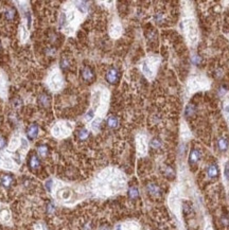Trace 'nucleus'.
<instances>
[{
  "instance_id": "obj_17",
  "label": "nucleus",
  "mask_w": 229,
  "mask_h": 230,
  "mask_svg": "<svg viewBox=\"0 0 229 230\" xmlns=\"http://www.w3.org/2000/svg\"><path fill=\"white\" fill-rule=\"evenodd\" d=\"M39 103L40 105H43V106H48L49 105V98L47 94H42V96H39Z\"/></svg>"
},
{
  "instance_id": "obj_16",
  "label": "nucleus",
  "mask_w": 229,
  "mask_h": 230,
  "mask_svg": "<svg viewBox=\"0 0 229 230\" xmlns=\"http://www.w3.org/2000/svg\"><path fill=\"white\" fill-rule=\"evenodd\" d=\"M196 111V108H195V106L194 105H192V104H189L188 105L187 107H186V116H193L194 115V113Z\"/></svg>"
},
{
  "instance_id": "obj_18",
  "label": "nucleus",
  "mask_w": 229,
  "mask_h": 230,
  "mask_svg": "<svg viewBox=\"0 0 229 230\" xmlns=\"http://www.w3.org/2000/svg\"><path fill=\"white\" fill-rule=\"evenodd\" d=\"M5 17H6V19H9V20H13V19H14V17H15V11H14V8H8V10H6V12H5Z\"/></svg>"
},
{
  "instance_id": "obj_23",
  "label": "nucleus",
  "mask_w": 229,
  "mask_h": 230,
  "mask_svg": "<svg viewBox=\"0 0 229 230\" xmlns=\"http://www.w3.org/2000/svg\"><path fill=\"white\" fill-rule=\"evenodd\" d=\"M0 218H2V220L4 221H8L9 218H10V212L8 211V210H2L1 212H0Z\"/></svg>"
},
{
  "instance_id": "obj_4",
  "label": "nucleus",
  "mask_w": 229,
  "mask_h": 230,
  "mask_svg": "<svg viewBox=\"0 0 229 230\" xmlns=\"http://www.w3.org/2000/svg\"><path fill=\"white\" fill-rule=\"evenodd\" d=\"M38 133H39V128L37 124H31L27 130V136L30 140H33L38 136Z\"/></svg>"
},
{
  "instance_id": "obj_26",
  "label": "nucleus",
  "mask_w": 229,
  "mask_h": 230,
  "mask_svg": "<svg viewBox=\"0 0 229 230\" xmlns=\"http://www.w3.org/2000/svg\"><path fill=\"white\" fill-rule=\"evenodd\" d=\"M222 224L224 226H229V216L228 215H225L222 218Z\"/></svg>"
},
{
  "instance_id": "obj_19",
  "label": "nucleus",
  "mask_w": 229,
  "mask_h": 230,
  "mask_svg": "<svg viewBox=\"0 0 229 230\" xmlns=\"http://www.w3.org/2000/svg\"><path fill=\"white\" fill-rule=\"evenodd\" d=\"M151 147H152L153 149H159V147H161V141L157 138L152 139V141H151Z\"/></svg>"
},
{
  "instance_id": "obj_8",
  "label": "nucleus",
  "mask_w": 229,
  "mask_h": 230,
  "mask_svg": "<svg viewBox=\"0 0 229 230\" xmlns=\"http://www.w3.org/2000/svg\"><path fill=\"white\" fill-rule=\"evenodd\" d=\"M146 189H148V192L150 193L151 195H154V196H158V195H160V193H161L160 188L155 184H150L148 187H146Z\"/></svg>"
},
{
  "instance_id": "obj_1",
  "label": "nucleus",
  "mask_w": 229,
  "mask_h": 230,
  "mask_svg": "<svg viewBox=\"0 0 229 230\" xmlns=\"http://www.w3.org/2000/svg\"><path fill=\"white\" fill-rule=\"evenodd\" d=\"M46 84L48 88L53 92H56L60 90L64 86V79L58 68H54L49 72L46 79Z\"/></svg>"
},
{
  "instance_id": "obj_22",
  "label": "nucleus",
  "mask_w": 229,
  "mask_h": 230,
  "mask_svg": "<svg viewBox=\"0 0 229 230\" xmlns=\"http://www.w3.org/2000/svg\"><path fill=\"white\" fill-rule=\"evenodd\" d=\"M137 144H138L139 151H144V150H145V143H144V140L142 138H138Z\"/></svg>"
},
{
  "instance_id": "obj_7",
  "label": "nucleus",
  "mask_w": 229,
  "mask_h": 230,
  "mask_svg": "<svg viewBox=\"0 0 229 230\" xmlns=\"http://www.w3.org/2000/svg\"><path fill=\"white\" fill-rule=\"evenodd\" d=\"M94 74L92 72V70L90 69L89 67H85L83 70H82V77H83L84 81L86 82H90L92 79H94Z\"/></svg>"
},
{
  "instance_id": "obj_15",
  "label": "nucleus",
  "mask_w": 229,
  "mask_h": 230,
  "mask_svg": "<svg viewBox=\"0 0 229 230\" xmlns=\"http://www.w3.org/2000/svg\"><path fill=\"white\" fill-rule=\"evenodd\" d=\"M37 152L39 156L46 157L47 154H48V147H47V145H39V147H37Z\"/></svg>"
},
{
  "instance_id": "obj_12",
  "label": "nucleus",
  "mask_w": 229,
  "mask_h": 230,
  "mask_svg": "<svg viewBox=\"0 0 229 230\" xmlns=\"http://www.w3.org/2000/svg\"><path fill=\"white\" fill-rule=\"evenodd\" d=\"M118 118L114 117V116H109L108 118H107V126L111 128H116L117 126H118Z\"/></svg>"
},
{
  "instance_id": "obj_11",
  "label": "nucleus",
  "mask_w": 229,
  "mask_h": 230,
  "mask_svg": "<svg viewBox=\"0 0 229 230\" xmlns=\"http://www.w3.org/2000/svg\"><path fill=\"white\" fill-rule=\"evenodd\" d=\"M217 147H219V150L222 152H225L226 150L228 149V140L224 137H221L217 141Z\"/></svg>"
},
{
  "instance_id": "obj_27",
  "label": "nucleus",
  "mask_w": 229,
  "mask_h": 230,
  "mask_svg": "<svg viewBox=\"0 0 229 230\" xmlns=\"http://www.w3.org/2000/svg\"><path fill=\"white\" fill-rule=\"evenodd\" d=\"M5 147V139L3 137H0V150H2Z\"/></svg>"
},
{
  "instance_id": "obj_29",
  "label": "nucleus",
  "mask_w": 229,
  "mask_h": 230,
  "mask_svg": "<svg viewBox=\"0 0 229 230\" xmlns=\"http://www.w3.org/2000/svg\"><path fill=\"white\" fill-rule=\"evenodd\" d=\"M53 211H54V206H53L52 204H49L48 205V212H50L51 213V212H53Z\"/></svg>"
},
{
  "instance_id": "obj_24",
  "label": "nucleus",
  "mask_w": 229,
  "mask_h": 230,
  "mask_svg": "<svg viewBox=\"0 0 229 230\" xmlns=\"http://www.w3.org/2000/svg\"><path fill=\"white\" fill-rule=\"evenodd\" d=\"M45 186H46L47 191H49V192H51V191H52L53 180H52V179H48V180H47V181H46V184H45Z\"/></svg>"
},
{
  "instance_id": "obj_13",
  "label": "nucleus",
  "mask_w": 229,
  "mask_h": 230,
  "mask_svg": "<svg viewBox=\"0 0 229 230\" xmlns=\"http://www.w3.org/2000/svg\"><path fill=\"white\" fill-rule=\"evenodd\" d=\"M89 137V130L87 128H81V130L77 132V138L80 140H86V139Z\"/></svg>"
},
{
  "instance_id": "obj_9",
  "label": "nucleus",
  "mask_w": 229,
  "mask_h": 230,
  "mask_svg": "<svg viewBox=\"0 0 229 230\" xmlns=\"http://www.w3.org/2000/svg\"><path fill=\"white\" fill-rule=\"evenodd\" d=\"M0 184L3 186L4 188H10L11 184H13V177L10 175H3L0 178Z\"/></svg>"
},
{
  "instance_id": "obj_6",
  "label": "nucleus",
  "mask_w": 229,
  "mask_h": 230,
  "mask_svg": "<svg viewBox=\"0 0 229 230\" xmlns=\"http://www.w3.org/2000/svg\"><path fill=\"white\" fill-rule=\"evenodd\" d=\"M207 175L210 178H217L219 176V167L217 164H210L207 167Z\"/></svg>"
},
{
  "instance_id": "obj_25",
  "label": "nucleus",
  "mask_w": 229,
  "mask_h": 230,
  "mask_svg": "<svg viewBox=\"0 0 229 230\" xmlns=\"http://www.w3.org/2000/svg\"><path fill=\"white\" fill-rule=\"evenodd\" d=\"M226 92H227V87H226L225 85L221 86V87H220V89H219V94H220V96H224Z\"/></svg>"
},
{
  "instance_id": "obj_21",
  "label": "nucleus",
  "mask_w": 229,
  "mask_h": 230,
  "mask_svg": "<svg viewBox=\"0 0 229 230\" xmlns=\"http://www.w3.org/2000/svg\"><path fill=\"white\" fill-rule=\"evenodd\" d=\"M94 118V109H90V110L87 111V113L85 115V120L86 121H91Z\"/></svg>"
},
{
  "instance_id": "obj_5",
  "label": "nucleus",
  "mask_w": 229,
  "mask_h": 230,
  "mask_svg": "<svg viewBox=\"0 0 229 230\" xmlns=\"http://www.w3.org/2000/svg\"><path fill=\"white\" fill-rule=\"evenodd\" d=\"M200 159V152L197 149H193L190 152L189 155V163L190 164H196Z\"/></svg>"
},
{
  "instance_id": "obj_14",
  "label": "nucleus",
  "mask_w": 229,
  "mask_h": 230,
  "mask_svg": "<svg viewBox=\"0 0 229 230\" xmlns=\"http://www.w3.org/2000/svg\"><path fill=\"white\" fill-rule=\"evenodd\" d=\"M139 196V191L136 187H131L128 189V197L131 199H136Z\"/></svg>"
},
{
  "instance_id": "obj_3",
  "label": "nucleus",
  "mask_w": 229,
  "mask_h": 230,
  "mask_svg": "<svg viewBox=\"0 0 229 230\" xmlns=\"http://www.w3.org/2000/svg\"><path fill=\"white\" fill-rule=\"evenodd\" d=\"M119 71L116 69V68H111V69L107 71L106 76H105V79L108 82L109 84H116L117 82L119 81Z\"/></svg>"
},
{
  "instance_id": "obj_2",
  "label": "nucleus",
  "mask_w": 229,
  "mask_h": 230,
  "mask_svg": "<svg viewBox=\"0 0 229 230\" xmlns=\"http://www.w3.org/2000/svg\"><path fill=\"white\" fill-rule=\"evenodd\" d=\"M71 130H72V126L69 124L67 121H58L51 128V134L55 137V138H64L70 135Z\"/></svg>"
},
{
  "instance_id": "obj_28",
  "label": "nucleus",
  "mask_w": 229,
  "mask_h": 230,
  "mask_svg": "<svg viewBox=\"0 0 229 230\" xmlns=\"http://www.w3.org/2000/svg\"><path fill=\"white\" fill-rule=\"evenodd\" d=\"M225 176H226V178L229 180V163H227L226 167H225Z\"/></svg>"
},
{
  "instance_id": "obj_20",
  "label": "nucleus",
  "mask_w": 229,
  "mask_h": 230,
  "mask_svg": "<svg viewBox=\"0 0 229 230\" xmlns=\"http://www.w3.org/2000/svg\"><path fill=\"white\" fill-rule=\"evenodd\" d=\"M101 121H102V120H101V118H96V119H94V121L92 122V124H91L92 130H98L99 127H100Z\"/></svg>"
},
{
  "instance_id": "obj_10",
  "label": "nucleus",
  "mask_w": 229,
  "mask_h": 230,
  "mask_svg": "<svg viewBox=\"0 0 229 230\" xmlns=\"http://www.w3.org/2000/svg\"><path fill=\"white\" fill-rule=\"evenodd\" d=\"M29 165L31 169H37L38 167L40 165V161L38 159V157L36 155H32L30 157V160H29Z\"/></svg>"
}]
</instances>
